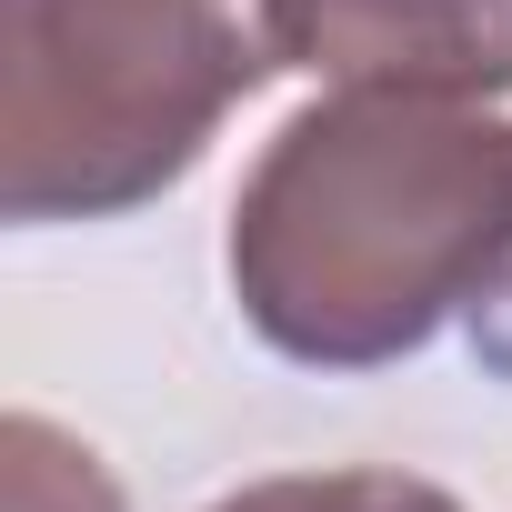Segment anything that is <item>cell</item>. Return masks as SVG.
Masks as SVG:
<instances>
[{
	"label": "cell",
	"mask_w": 512,
	"mask_h": 512,
	"mask_svg": "<svg viewBox=\"0 0 512 512\" xmlns=\"http://www.w3.org/2000/svg\"><path fill=\"white\" fill-rule=\"evenodd\" d=\"M512 262V121L432 91H332L231 201V302L282 362L382 372L472 322Z\"/></svg>",
	"instance_id": "1"
},
{
	"label": "cell",
	"mask_w": 512,
	"mask_h": 512,
	"mask_svg": "<svg viewBox=\"0 0 512 512\" xmlns=\"http://www.w3.org/2000/svg\"><path fill=\"white\" fill-rule=\"evenodd\" d=\"M472 352H482V362H492V372L512 382V262H502V282H492V302L472 312Z\"/></svg>",
	"instance_id": "6"
},
{
	"label": "cell",
	"mask_w": 512,
	"mask_h": 512,
	"mask_svg": "<svg viewBox=\"0 0 512 512\" xmlns=\"http://www.w3.org/2000/svg\"><path fill=\"white\" fill-rule=\"evenodd\" d=\"M292 71L282 0H0V211L111 221Z\"/></svg>",
	"instance_id": "2"
},
{
	"label": "cell",
	"mask_w": 512,
	"mask_h": 512,
	"mask_svg": "<svg viewBox=\"0 0 512 512\" xmlns=\"http://www.w3.org/2000/svg\"><path fill=\"white\" fill-rule=\"evenodd\" d=\"M292 71L332 91H432L502 101L512 91V0H282Z\"/></svg>",
	"instance_id": "3"
},
{
	"label": "cell",
	"mask_w": 512,
	"mask_h": 512,
	"mask_svg": "<svg viewBox=\"0 0 512 512\" xmlns=\"http://www.w3.org/2000/svg\"><path fill=\"white\" fill-rule=\"evenodd\" d=\"M0 512H121L111 472L41 412H11V432H0Z\"/></svg>",
	"instance_id": "4"
},
{
	"label": "cell",
	"mask_w": 512,
	"mask_h": 512,
	"mask_svg": "<svg viewBox=\"0 0 512 512\" xmlns=\"http://www.w3.org/2000/svg\"><path fill=\"white\" fill-rule=\"evenodd\" d=\"M211 512H462V502L412 472H272V482H241Z\"/></svg>",
	"instance_id": "5"
}]
</instances>
